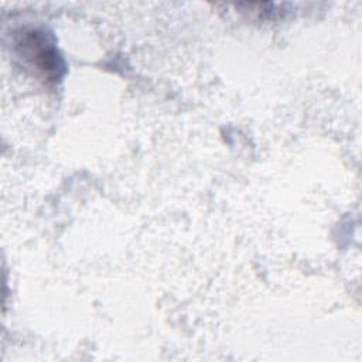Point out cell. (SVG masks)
I'll list each match as a JSON object with an SVG mask.
<instances>
[{
  "label": "cell",
  "mask_w": 362,
  "mask_h": 362,
  "mask_svg": "<svg viewBox=\"0 0 362 362\" xmlns=\"http://www.w3.org/2000/svg\"><path fill=\"white\" fill-rule=\"evenodd\" d=\"M21 54L30 59V62L45 74L47 78H59L62 71V62L57 54V49L49 42L47 35L41 31H27L17 42Z\"/></svg>",
  "instance_id": "6da1fadb"
}]
</instances>
